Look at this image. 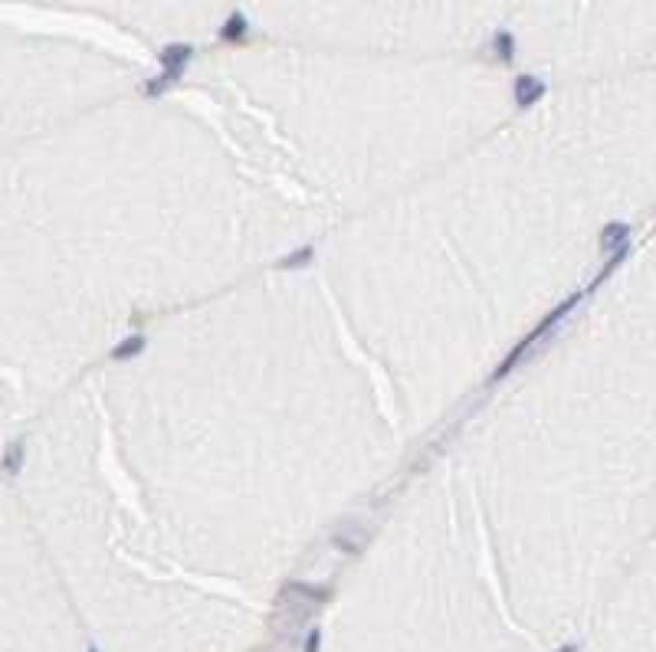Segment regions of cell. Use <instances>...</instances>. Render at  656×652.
<instances>
[{"mask_svg":"<svg viewBox=\"0 0 656 652\" xmlns=\"http://www.w3.org/2000/svg\"><path fill=\"white\" fill-rule=\"evenodd\" d=\"M575 301H577V299L565 301V305H558L555 311H548V315H545V318H542V325H538L535 332H532V334H525L522 341H518V348H515V351L509 354V361H502V367L495 371V377H502V374H509V371H512V367H515V361L522 358V351H525V348H532V344H535L538 338H545V334H548V328H551V325H558V321L565 318L568 311H571V305H575Z\"/></svg>","mask_w":656,"mask_h":652,"instance_id":"1","label":"cell"},{"mask_svg":"<svg viewBox=\"0 0 656 652\" xmlns=\"http://www.w3.org/2000/svg\"><path fill=\"white\" fill-rule=\"evenodd\" d=\"M627 236H630V226L627 223H610V226H604V233H601V250H624L627 246Z\"/></svg>","mask_w":656,"mask_h":652,"instance_id":"2","label":"cell"},{"mask_svg":"<svg viewBox=\"0 0 656 652\" xmlns=\"http://www.w3.org/2000/svg\"><path fill=\"white\" fill-rule=\"evenodd\" d=\"M538 95H542V82L538 79H532V76H518V79H515V102H518L522 109L532 105Z\"/></svg>","mask_w":656,"mask_h":652,"instance_id":"3","label":"cell"},{"mask_svg":"<svg viewBox=\"0 0 656 652\" xmlns=\"http://www.w3.org/2000/svg\"><path fill=\"white\" fill-rule=\"evenodd\" d=\"M145 348V338L142 334H128L121 344H115L112 348V358H119V361H128V358H135V354Z\"/></svg>","mask_w":656,"mask_h":652,"instance_id":"4","label":"cell"},{"mask_svg":"<svg viewBox=\"0 0 656 652\" xmlns=\"http://www.w3.org/2000/svg\"><path fill=\"white\" fill-rule=\"evenodd\" d=\"M11 105H13V79L7 69H0V121L11 115Z\"/></svg>","mask_w":656,"mask_h":652,"instance_id":"5","label":"cell"},{"mask_svg":"<svg viewBox=\"0 0 656 652\" xmlns=\"http://www.w3.org/2000/svg\"><path fill=\"white\" fill-rule=\"evenodd\" d=\"M309 259H312V250H299L295 256H289V259L279 262V266H283V269H293V266H302V262H309Z\"/></svg>","mask_w":656,"mask_h":652,"instance_id":"6","label":"cell"},{"mask_svg":"<svg viewBox=\"0 0 656 652\" xmlns=\"http://www.w3.org/2000/svg\"><path fill=\"white\" fill-rule=\"evenodd\" d=\"M240 33H243V20H240V17H236V20H233L230 27L223 30V36H227V40H233V36H240Z\"/></svg>","mask_w":656,"mask_h":652,"instance_id":"7","label":"cell"},{"mask_svg":"<svg viewBox=\"0 0 656 652\" xmlns=\"http://www.w3.org/2000/svg\"><path fill=\"white\" fill-rule=\"evenodd\" d=\"M305 652H319V630L309 636V642H305Z\"/></svg>","mask_w":656,"mask_h":652,"instance_id":"8","label":"cell"},{"mask_svg":"<svg viewBox=\"0 0 656 652\" xmlns=\"http://www.w3.org/2000/svg\"><path fill=\"white\" fill-rule=\"evenodd\" d=\"M561 652H577V646H565V649H561Z\"/></svg>","mask_w":656,"mask_h":652,"instance_id":"9","label":"cell"}]
</instances>
